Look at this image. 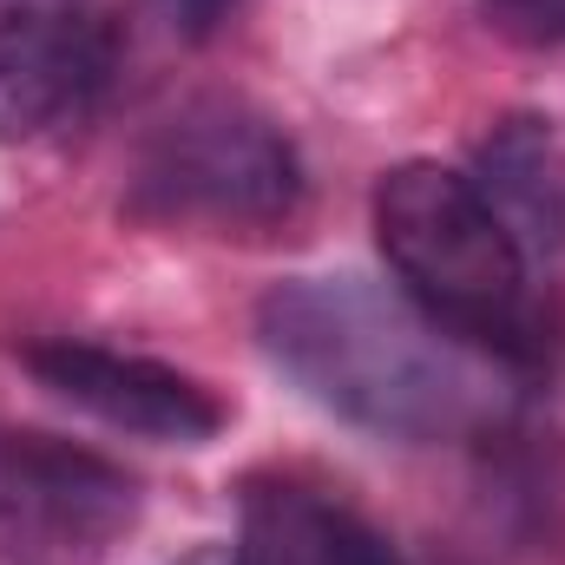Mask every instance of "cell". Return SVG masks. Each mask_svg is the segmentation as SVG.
Instances as JSON below:
<instances>
[{"mask_svg":"<svg viewBox=\"0 0 565 565\" xmlns=\"http://www.w3.org/2000/svg\"><path fill=\"white\" fill-rule=\"evenodd\" d=\"M257 342L335 422L375 440H454L487 422V375L440 322L369 277H289L257 302Z\"/></svg>","mask_w":565,"mask_h":565,"instance_id":"1","label":"cell"},{"mask_svg":"<svg viewBox=\"0 0 565 565\" xmlns=\"http://www.w3.org/2000/svg\"><path fill=\"white\" fill-rule=\"evenodd\" d=\"M375 244L388 270L402 277V296L454 342L520 362V369L546 355V322L533 302L526 250L473 178L434 158H408L382 171Z\"/></svg>","mask_w":565,"mask_h":565,"instance_id":"2","label":"cell"},{"mask_svg":"<svg viewBox=\"0 0 565 565\" xmlns=\"http://www.w3.org/2000/svg\"><path fill=\"white\" fill-rule=\"evenodd\" d=\"M126 211L164 231L270 237L302 211V158L277 119L237 93H198L151 119L126 171Z\"/></svg>","mask_w":565,"mask_h":565,"instance_id":"3","label":"cell"},{"mask_svg":"<svg viewBox=\"0 0 565 565\" xmlns=\"http://www.w3.org/2000/svg\"><path fill=\"white\" fill-rule=\"evenodd\" d=\"M139 526V480L60 434H0V565H106Z\"/></svg>","mask_w":565,"mask_h":565,"instance_id":"4","label":"cell"},{"mask_svg":"<svg viewBox=\"0 0 565 565\" xmlns=\"http://www.w3.org/2000/svg\"><path fill=\"white\" fill-rule=\"evenodd\" d=\"M20 369L53 388L60 402L86 408L93 422L145 434V440H178V447H204L211 434H224L231 408L184 369L151 362L132 349H106V342H79V335H46L20 349Z\"/></svg>","mask_w":565,"mask_h":565,"instance_id":"5","label":"cell"},{"mask_svg":"<svg viewBox=\"0 0 565 565\" xmlns=\"http://www.w3.org/2000/svg\"><path fill=\"white\" fill-rule=\"evenodd\" d=\"M113 73V33L86 0H0V145L79 119Z\"/></svg>","mask_w":565,"mask_h":565,"instance_id":"6","label":"cell"},{"mask_svg":"<svg viewBox=\"0 0 565 565\" xmlns=\"http://www.w3.org/2000/svg\"><path fill=\"white\" fill-rule=\"evenodd\" d=\"M237 565H408L349 500L309 480H257L244 493Z\"/></svg>","mask_w":565,"mask_h":565,"instance_id":"7","label":"cell"},{"mask_svg":"<svg viewBox=\"0 0 565 565\" xmlns=\"http://www.w3.org/2000/svg\"><path fill=\"white\" fill-rule=\"evenodd\" d=\"M520 250H565V139L553 119L513 113L480 139V178Z\"/></svg>","mask_w":565,"mask_h":565,"instance_id":"8","label":"cell"},{"mask_svg":"<svg viewBox=\"0 0 565 565\" xmlns=\"http://www.w3.org/2000/svg\"><path fill=\"white\" fill-rule=\"evenodd\" d=\"M493 13V26L520 33V40H565V0H480Z\"/></svg>","mask_w":565,"mask_h":565,"instance_id":"9","label":"cell"},{"mask_svg":"<svg viewBox=\"0 0 565 565\" xmlns=\"http://www.w3.org/2000/svg\"><path fill=\"white\" fill-rule=\"evenodd\" d=\"M158 7H164V20H171L184 40H204L217 20H231V7H237V0H158Z\"/></svg>","mask_w":565,"mask_h":565,"instance_id":"10","label":"cell"}]
</instances>
